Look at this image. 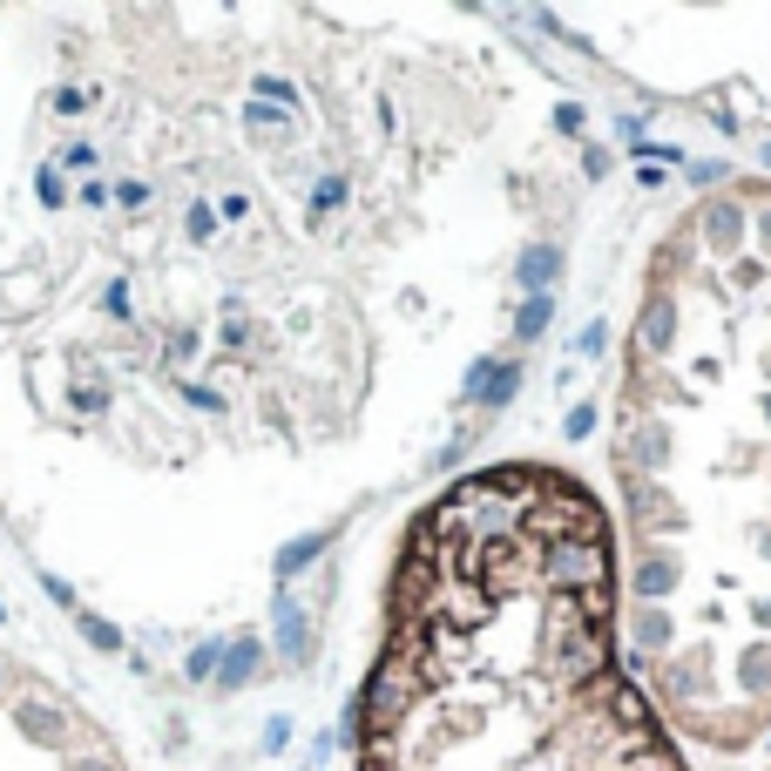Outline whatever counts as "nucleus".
Returning <instances> with one entry per match:
<instances>
[{
    "label": "nucleus",
    "mask_w": 771,
    "mask_h": 771,
    "mask_svg": "<svg viewBox=\"0 0 771 771\" xmlns=\"http://www.w3.org/2000/svg\"><path fill=\"white\" fill-rule=\"evenodd\" d=\"M359 771H691L623 663V555L603 494L507 461L399 535L353 704Z\"/></svg>",
    "instance_id": "obj_2"
},
{
    "label": "nucleus",
    "mask_w": 771,
    "mask_h": 771,
    "mask_svg": "<svg viewBox=\"0 0 771 771\" xmlns=\"http://www.w3.org/2000/svg\"><path fill=\"white\" fill-rule=\"evenodd\" d=\"M610 467L636 683L683 738L744 751L771 731V184H724L663 230Z\"/></svg>",
    "instance_id": "obj_1"
}]
</instances>
